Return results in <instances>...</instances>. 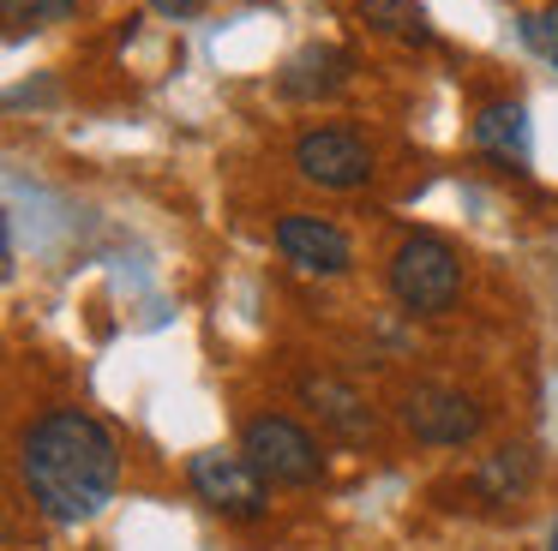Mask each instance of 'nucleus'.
<instances>
[{
	"label": "nucleus",
	"instance_id": "nucleus-1",
	"mask_svg": "<svg viewBox=\"0 0 558 551\" xmlns=\"http://www.w3.org/2000/svg\"><path fill=\"white\" fill-rule=\"evenodd\" d=\"M19 486L49 522L85 527L121 486V443L85 407H49L19 438Z\"/></svg>",
	"mask_w": 558,
	"mask_h": 551
},
{
	"label": "nucleus",
	"instance_id": "nucleus-2",
	"mask_svg": "<svg viewBox=\"0 0 558 551\" xmlns=\"http://www.w3.org/2000/svg\"><path fill=\"white\" fill-rule=\"evenodd\" d=\"M390 294H397V306L414 311V318H438V311H450L457 294H462L457 246L438 240V234H409L397 252H390Z\"/></svg>",
	"mask_w": 558,
	"mask_h": 551
},
{
	"label": "nucleus",
	"instance_id": "nucleus-3",
	"mask_svg": "<svg viewBox=\"0 0 558 551\" xmlns=\"http://www.w3.org/2000/svg\"><path fill=\"white\" fill-rule=\"evenodd\" d=\"M241 455L270 479V486H313L325 474V455H318L313 431L289 414H253L241 426Z\"/></svg>",
	"mask_w": 558,
	"mask_h": 551
},
{
	"label": "nucleus",
	"instance_id": "nucleus-4",
	"mask_svg": "<svg viewBox=\"0 0 558 551\" xmlns=\"http://www.w3.org/2000/svg\"><path fill=\"white\" fill-rule=\"evenodd\" d=\"M186 479H193L198 503H210V510L229 515V522H258L265 503H270V479L258 474L241 450H198L193 462H186Z\"/></svg>",
	"mask_w": 558,
	"mask_h": 551
},
{
	"label": "nucleus",
	"instance_id": "nucleus-5",
	"mask_svg": "<svg viewBox=\"0 0 558 551\" xmlns=\"http://www.w3.org/2000/svg\"><path fill=\"white\" fill-rule=\"evenodd\" d=\"M402 426H409V438H421V443L462 450V443L481 438L486 414H481V402L462 395V390H445V383H414V390L402 395Z\"/></svg>",
	"mask_w": 558,
	"mask_h": 551
},
{
	"label": "nucleus",
	"instance_id": "nucleus-6",
	"mask_svg": "<svg viewBox=\"0 0 558 551\" xmlns=\"http://www.w3.org/2000/svg\"><path fill=\"white\" fill-rule=\"evenodd\" d=\"M294 168L325 192H354L373 180V150L349 126H306L294 138Z\"/></svg>",
	"mask_w": 558,
	"mask_h": 551
},
{
	"label": "nucleus",
	"instance_id": "nucleus-7",
	"mask_svg": "<svg viewBox=\"0 0 558 551\" xmlns=\"http://www.w3.org/2000/svg\"><path fill=\"white\" fill-rule=\"evenodd\" d=\"M270 234H277V252L301 276H349V264H354L349 234L337 222H325V216H277Z\"/></svg>",
	"mask_w": 558,
	"mask_h": 551
},
{
	"label": "nucleus",
	"instance_id": "nucleus-8",
	"mask_svg": "<svg viewBox=\"0 0 558 551\" xmlns=\"http://www.w3.org/2000/svg\"><path fill=\"white\" fill-rule=\"evenodd\" d=\"M294 395H301V402L318 414V426H330L337 438H349V443L373 438V426H378V419H373V407H366V395L354 390V383L330 378V371H301Z\"/></svg>",
	"mask_w": 558,
	"mask_h": 551
},
{
	"label": "nucleus",
	"instance_id": "nucleus-9",
	"mask_svg": "<svg viewBox=\"0 0 558 551\" xmlns=\"http://www.w3.org/2000/svg\"><path fill=\"white\" fill-rule=\"evenodd\" d=\"M349 84V54L330 42H306L301 54H289V66L277 72V90L289 102H325Z\"/></svg>",
	"mask_w": 558,
	"mask_h": 551
},
{
	"label": "nucleus",
	"instance_id": "nucleus-10",
	"mask_svg": "<svg viewBox=\"0 0 558 551\" xmlns=\"http://www.w3.org/2000/svg\"><path fill=\"white\" fill-rule=\"evenodd\" d=\"M474 144L505 168H529V150H534L529 108L522 102H486L481 114H474Z\"/></svg>",
	"mask_w": 558,
	"mask_h": 551
},
{
	"label": "nucleus",
	"instance_id": "nucleus-11",
	"mask_svg": "<svg viewBox=\"0 0 558 551\" xmlns=\"http://www.w3.org/2000/svg\"><path fill=\"white\" fill-rule=\"evenodd\" d=\"M474 491H481L486 503H522L534 491V455L522 450V443H505V450L481 455V467H474Z\"/></svg>",
	"mask_w": 558,
	"mask_h": 551
},
{
	"label": "nucleus",
	"instance_id": "nucleus-12",
	"mask_svg": "<svg viewBox=\"0 0 558 551\" xmlns=\"http://www.w3.org/2000/svg\"><path fill=\"white\" fill-rule=\"evenodd\" d=\"M354 19L378 36H397V42H433V19H426L421 0H349Z\"/></svg>",
	"mask_w": 558,
	"mask_h": 551
},
{
	"label": "nucleus",
	"instance_id": "nucleus-13",
	"mask_svg": "<svg viewBox=\"0 0 558 551\" xmlns=\"http://www.w3.org/2000/svg\"><path fill=\"white\" fill-rule=\"evenodd\" d=\"M78 0H0V19H7V36H25V30H49V24L73 19Z\"/></svg>",
	"mask_w": 558,
	"mask_h": 551
},
{
	"label": "nucleus",
	"instance_id": "nucleus-14",
	"mask_svg": "<svg viewBox=\"0 0 558 551\" xmlns=\"http://www.w3.org/2000/svg\"><path fill=\"white\" fill-rule=\"evenodd\" d=\"M522 42L541 48V54H558V12H529L522 19Z\"/></svg>",
	"mask_w": 558,
	"mask_h": 551
},
{
	"label": "nucleus",
	"instance_id": "nucleus-15",
	"mask_svg": "<svg viewBox=\"0 0 558 551\" xmlns=\"http://www.w3.org/2000/svg\"><path fill=\"white\" fill-rule=\"evenodd\" d=\"M150 7H157L162 19H193V12H205V0H150Z\"/></svg>",
	"mask_w": 558,
	"mask_h": 551
},
{
	"label": "nucleus",
	"instance_id": "nucleus-16",
	"mask_svg": "<svg viewBox=\"0 0 558 551\" xmlns=\"http://www.w3.org/2000/svg\"><path fill=\"white\" fill-rule=\"evenodd\" d=\"M546 551H558V522H553V539H546Z\"/></svg>",
	"mask_w": 558,
	"mask_h": 551
},
{
	"label": "nucleus",
	"instance_id": "nucleus-17",
	"mask_svg": "<svg viewBox=\"0 0 558 551\" xmlns=\"http://www.w3.org/2000/svg\"><path fill=\"white\" fill-rule=\"evenodd\" d=\"M553 66H558V54H553Z\"/></svg>",
	"mask_w": 558,
	"mask_h": 551
}]
</instances>
